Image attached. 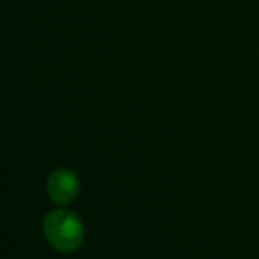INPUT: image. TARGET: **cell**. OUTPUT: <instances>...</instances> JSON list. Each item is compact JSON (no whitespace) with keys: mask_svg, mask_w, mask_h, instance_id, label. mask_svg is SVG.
Here are the masks:
<instances>
[{"mask_svg":"<svg viewBox=\"0 0 259 259\" xmlns=\"http://www.w3.org/2000/svg\"><path fill=\"white\" fill-rule=\"evenodd\" d=\"M79 191L78 177L69 169H58L55 171L48 182V192L49 197L58 204L70 203Z\"/></svg>","mask_w":259,"mask_h":259,"instance_id":"cell-2","label":"cell"},{"mask_svg":"<svg viewBox=\"0 0 259 259\" xmlns=\"http://www.w3.org/2000/svg\"><path fill=\"white\" fill-rule=\"evenodd\" d=\"M45 235L58 251H75L84 241L81 220L69 210L51 212L45 220Z\"/></svg>","mask_w":259,"mask_h":259,"instance_id":"cell-1","label":"cell"}]
</instances>
